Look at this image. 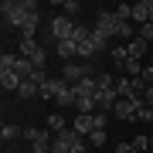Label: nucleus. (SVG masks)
<instances>
[{
    "mask_svg": "<svg viewBox=\"0 0 153 153\" xmlns=\"http://www.w3.org/2000/svg\"><path fill=\"white\" fill-rule=\"evenodd\" d=\"M0 10H4V24L17 27V31H21V38H34L38 21H41L38 4H34V0H4Z\"/></svg>",
    "mask_w": 153,
    "mask_h": 153,
    "instance_id": "1",
    "label": "nucleus"
},
{
    "mask_svg": "<svg viewBox=\"0 0 153 153\" xmlns=\"http://www.w3.org/2000/svg\"><path fill=\"white\" fill-rule=\"evenodd\" d=\"M92 34H95L99 41H105V44L116 38V17H112V10H99V14H95V27H92Z\"/></svg>",
    "mask_w": 153,
    "mask_h": 153,
    "instance_id": "2",
    "label": "nucleus"
},
{
    "mask_svg": "<svg viewBox=\"0 0 153 153\" xmlns=\"http://www.w3.org/2000/svg\"><path fill=\"white\" fill-rule=\"evenodd\" d=\"M17 55H24L34 68H44V61H48V51H44L34 38H21V51H17Z\"/></svg>",
    "mask_w": 153,
    "mask_h": 153,
    "instance_id": "3",
    "label": "nucleus"
},
{
    "mask_svg": "<svg viewBox=\"0 0 153 153\" xmlns=\"http://www.w3.org/2000/svg\"><path fill=\"white\" fill-rule=\"evenodd\" d=\"M99 71L88 65V61H82V65H61V78H65L68 85H78L82 78H95Z\"/></svg>",
    "mask_w": 153,
    "mask_h": 153,
    "instance_id": "4",
    "label": "nucleus"
},
{
    "mask_svg": "<svg viewBox=\"0 0 153 153\" xmlns=\"http://www.w3.org/2000/svg\"><path fill=\"white\" fill-rule=\"evenodd\" d=\"M0 68H10V71H17L21 78H31V75H34V65H31L24 55H7V51H4V58H0Z\"/></svg>",
    "mask_w": 153,
    "mask_h": 153,
    "instance_id": "5",
    "label": "nucleus"
},
{
    "mask_svg": "<svg viewBox=\"0 0 153 153\" xmlns=\"http://www.w3.org/2000/svg\"><path fill=\"white\" fill-rule=\"evenodd\" d=\"M71 31H75V21H71V17L58 14L55 21H51V38H55V44L58 41H71Z\"/></svg>",
    "mask_w": 153,
    "mask_h": 153,
    "instance_id": "6",
    "label": "nucleus"
},
{
    "mask_svg": "<svg viewBox=\"0 0 153 153\" xmlns=\"http://www.w3.org/2000/svg\"><path fill=\"white\" fill-rule=\"evenodd\" d=\"M136 102H143V99H136ZM136 102H133V99H116L112 116L123 119V123H136Z\"/></svg>",
    "mask_w": 153,
    "mask_h": 153,
    "instance_id": "7",
    "label": "nucleus"
},
{
    "mask_svg": "<svg viewBox=\"0 0 153 153\" xmlns=\"http://www.w3.org/2000/svg\"><path fill=\"white\" fill-rule=\"evenodd\" d=\"M71 129H75L78 136H92L99 129V116H75V119H71Z\"/></svg>",
    "mask_w": 153,
    "mask_h": 153,
    "instance_id": "8",
    "label": "nucleus"
},
{
    "mask_svg": "<svg viewBox=\"0 0 153 153\" xmlns=\"http://www.w3.org/2000/svg\"><path fill=\"white\" fill-rule=\"evenodd\" d=\"M133 24H153V0H140L133 4Z\"/></svg>",
    "mask_w": 153,
    "mask_h": 153,
    "instance_id": "9",
    "label": "nucleus"
},
{
    "mask_svg": "<svg viewBox=\"0 0 153 153\" xmlns=\"http://www.w3.org/2000/svg\"><path fill=\"white\" fill-rule=\"evenodd\" d=\"M21 82H24V78L17 75V71L0 68V85H4V92H17V88H21Z\"/></svg>",
    "mask_w": 153,
    "mask_h": 153,
    "instance_id": "10",
    "label": "nucleus"
},
{
    "mask_svg": "<svg viewBox=\"0 0 153 153\" xmlns=\"http://www.w3.org/2000/svg\"><path fill=\"white\" fill-rule=\"evenodd\" d=\"M55 102L61 105V109H65V105H75V102H78V95H75V88H71V85L65 82V78H61V92H58V99H55Z\"/></svg>",
    "mask_w": 153,
    "mask_h": 153,
    "instance_id": "11",
    "label": "nucleus"
},
{
    "mask_svg": "<svg viewBox=\"0 0 153 153\" xmlns=\"http://www.w3.org/2000/svg\"><path fill=\"white\" fill-rule=\"evenodd\" d=\"M146 48H150V44L143 41V38H133V41H126V51H129V58H136V61H143Z\"/></svg>",
    "mask_w": 153,
    "mask_h": 153,
    "instance_id": "12",
    "label": "nucleus"
},
{
    "mask_svg": "<svg viewBox=\"0 0 153 153\" xmlns=\"http://www.w3.org/2000/svg\"><path fill=\"white\" fill-rule=\"evenodd\" d=\"M55 51H58V58H65V61L78 58V44H75V41H58V44H55Z\"/></svg>",
    "mask_w": 153,
    "mask_h": 153,
    "instance_id": "13",
    "label": "nucleus"
},
{
    "mask_svg": "<svg viewBox=\"0 0 153 153\" xmlns=\"http://www.w3.org/2000/svg\"><path fill=\"white\" fill-rule=\"evenodd\" d=\"M17 95H21V99H34V95H41V85L34 82V78H24L21 88H17Z\"/></svg>",
    "mask_w": 153,
    "mask_h": 153,
    "instance_id": "14",
    "label": "nucleus"
},
{
    "mask_svg": "<svg viewBox=\"0 0 153 153\" xmlns=\"http://www.w3.org/2000/svg\"><path fill=\"white\" fill-rule=\"evenodd\" d=\"M65 129H68V119H65L61 112L48 116V133H55V136H58V133H65Z\"/></svg>",
    "mask_w": 153,
    "mask_h": 153,
    "instance_id": "15",
    "label": "nucleus"
},
{
    "mask_svg": "<svg viewBox=\"0 0 153 153\" xmlns=\"http://www.w3.org/2000/svg\"><path fill=\"white\" fill-rule=\"evenodd\" d=\"M58 92H61V78H48L41 85V99H58Z\"/></svg>",
    "mask_w": 153,
    "mask_h": 153,
    "instance_id": "16",
    "label": "nucleus"
},
{
    "mask_svg": "<svg viewBox=\"0 0 153 153\" xmlns=\"http://www.w3.org/2000/svg\"><path fill=\"white\" fill-rule=\"evenodd\" d=\"M21 126H14V123H4V126H0V140H4V143H10V140H17V136H21Z\"/></svg>",
    "mask_w": 153,
    "mask_h": 153,
    "instance_id": "17",
    "label": "nucleus"
},
{
    "mask_svg": "<svg viewBox=\"0 0 153 153\" xmlns=\"http://www.w3.org/2000/svg\"><path fill=\"white\" fill-rule=\"evenodd\" d=\"M58 7H61V14H65V17H71V21L78 17V10H82V4H78V0H65V4H58Z\"/></svg>",
    "mask_w": 153,
    "mask_h": 153,
    "instance_id": "18",
    "label": "nucleus"
},
{
    "mask_svg": "<svg viewBox=\"0 0 153 153\" xmlns=\"http://www.w3.org/2000/svg\"><path fill=\"white\" fill-rule=\"evenodd\" d=\"M112 17H116V21H133V4H116Z\"/></svg>",
    "mask_w": 153,
    "mask_h": 153,
    "instance_id": "19",
    "label": "nucleus"
},
{
    "mask_svg": "<svg viewBox=\"0 0 153 153\" xmlns=\"http://www.w3.org/2000/svg\"><path fill=\"white\" fill-rule=\"evenodd\" d=\"M153 123V105H146V102H136V123Z\"/></svg>",
    "mask_w": 153,
    "mask_h": 153,
    "instance_id": "20",
    "label": "nucleus"
},
{
    "mask_svg": "<svg viewBox=\"0 0 153 153\" xmlns=\"http://www.w3.org/2000/svg\"><path fill=\"white\" fill-rule=\"evenodd\" d=\"M116 38H129L133 41V21H116Z\"/></svg>",
    "mask_w": 153,
    "mask_h": 153,
    "instance_id": "21",
    "label": "nucleus"
},
{
    "mask_svg": "<svg viewBox=\"0 0 153 153\" xmlns=\"http://www.w3.org/2000/svg\"><path fill=\"white\" fill-rule=\"evenodd\" d=\"M21 136L27 140V143H38V140L44 136V129H38V126H24V133H21Z\"/></svg>",
    "mask_w": 153,
    "mask_h": 153,
    "instance_id": "22",
    "label": "nucleus"
},
{
    "mask_svg": "<svg viewBox=\"0 0 153 153\" xmlns=\"http://www.w3.org/2000/svg\"><path fill=\"white\" fill-rule=\"evenodd\" d=\"M129 143H133V146H136L140 153H146V150H150V136H143V133H140V136H133Z\"/></svg>",
    "mask_w": 153,
    "mask_h": 153,
    "instance_id": "23",
    "label": "nucleus"
},
{
    "mask_svg": "<svg viewBox=\"0 0 153 153\" xmlns=\"http://www.w3.org/2000/svg\"><path fill=\"white\" fill-rule=\"evenodd\" d=\"M88 143H92V146H105V129H95L92 136H88Z\"/></svg>",
    "mask_w": 153,
    "mask_h": 153,
    "instance_id": "24",
    "label": "nucleus"
},
{
    "mask_svg": "<svg viewBox=\"0 0 153 153\" xmlns=\"http://www.w3.org/2000/svg\"><path fill=\"white\" fill-rule=\"evenodd\" d=\"M136 38H143V41H153V24H143V27H140V34H136Z\"/></svg>",
    "mask_w": 153,
    "mask_h": 153,
    "instance_id": "25",
    "label": "nucleus"
},
{
    "mask_svg": "<svg viewBox=\"0 0 153 153\" xmlns=\"http://www.w3.org/2000/svg\"><path fill=\"white\" fill-rule=\"evenodd\" d=\"M116 153H140L133 143H116Z\"/></svg>",
    "mask_w": 153,
    "mask_h": 153,
    "instance_id": "26",
    "label": "nucleus"
},
{
    "mask_svg": "<svg viewBox=\"0 0 153 153\" xmlns=\"http://www.w3.org/2000/svg\"><path fill=\"white\" fill-rule=\"evenodd\" d=\"M150 150H153V136H150Z\"/></svg>",
    "mask_w": 153,
    "mask_h": 153,
    "instance_id": "27",
    "label": "nucleus"
},
{
    "mask_svg": "<svg viewBox=\"0 0 153 153\" xmlns=\"http://www.w3.org/2000/svg\"><path fill=\"white\" fill-rule=\"evenodd\" d=\"M7 153H17V150H7Z\"/></svg>",
    "mask_w": 153,
    "mask_h": 153,
    "instance_id": "28",
    "label": "nucleus"
},
{
    "mask_svg": "<svg viewBox=\"0 0 153 153\" xmlns=\"http://www.w3.org/2000/svg\"><path fill=\"white\" fill-rule=\"evenodd\" d=\"M150 65H153V55H150Z\"/></svg>",
    "mask_w": 153,
    "mask_h": 153,
    "instance_id": "29",
    "label": "nucleus"
}]
</instances>
